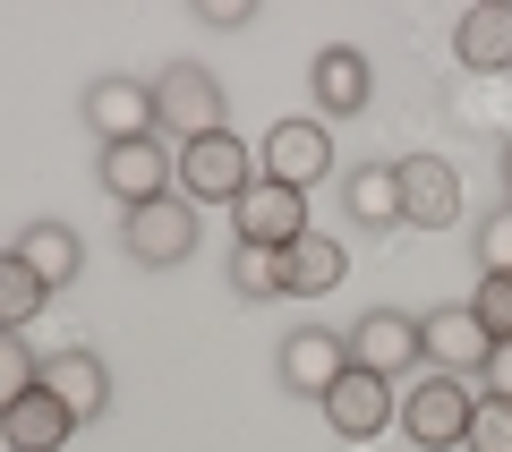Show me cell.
<instances>
[{"label":"cell","instance_id":"obj_3","mask_svg":"<svg viewBox=\"0 0 512 452\" xmlns=\"http://www.w3.org/2000/svg\"><path fill=\"white\" fill-rule=\"evenodd\" d=\"M248 188H256V163H248V145H239L231 128L180 145V197L188 205H239Z\"/></svg>","mask_w":512,"mask_h":452},{"label":"cell","instance_id":"obj_8","mask_svg":"<svg viewBox=\"0 0 512 452\" xmlns=\"http://www.w3.org/2000/svg\"><path fill=\"white\" fill-rule=\"evenodd\" d=\"M316 410H325V427L342 435V444H376L384 427H402V393H393L384 376H367V367H350Z\"/></svg>","mask_w":512,"mask_h":452},{"label":"cell","instance_id":"obj_13","mask_svg":"<svg viewBox=\"0 0 512 452\" xmlns=\"http://www.w3.org/2000/svg\"><path fill=\"white\" fill-rule=\"evenodd\" d=\"M402 222H419V231H453L461 222V171L444 163V154H402Z\"/></svg>","mask_w":512,"mask_h":452},{"label":"cell","instance_id":"obj_23","mask_svg":"<svg viewBox=\"0 0 512 452\" xmlns=\"http://www.w3.org/2000/svg\"><path fill=\"white\" fill-rule=\"evenodd\" d=\"M470 316L487 325V342H512V273H478V290H470Z\"/></svg>","mask_w":512,"mask_h":452},{"label":"cell","instance_id":"obj_21","mask_svg":"<svg viewBox=\"0 0 512 452\" xmlns=\"http://www.w3.org/2000/svg\"><path fill=\"white\" fill-rule=\"evenodd\" d=\"M43 308H52V290H43V273L26 265L18 248H9V256H0V333H26V325L43 316Z\"/></svg>","mask_w":512,"mask_h":452},{"label":"cell","instance_id":"obj_30","mask_svg":"<svg viewBox=\"0 0 512 452\" xmlns=\"http://www.w3.org/2000/svg\"><path fill=\"white\" fill-rule=\"evenodd\" d=\"M0 256H9V248H0Z\"/></svg>","mask_w":512,"mask_h":452},{"label":"cell","instance_id":"obj_2","mask_svg":"<svg viewBox=\"0 0 512 452\" xmlns=\"http://www.w3.org/2000/svg\"><path fill=\"white\" fill-rule=\"evenodd\" d=\"M222 111L231 103H222V77L205 69V60H171V69L154 77V137L171 128L180 145H197V137L222 128Z\"/></svg>","mask_w":512,"mask_h":452},{"label":"cell","instance_id":"obj_16","mask_svg":"<svg viewBox=\"0 0 512 452\" xmlns=\"http://www.w3.org/2000/svg\"><path fill=\"white\" fill-rule=\"evenodd\" d=\"M453 60H461V69H478V77H504L512 69V0H478V9H461Z\"/></svg>","mask_w":512,"mask_h":452},{"label":"cell","instance_id":"obj_1","mask_svg":"<svg viewBox=\"0 0 512 452\" xmlns=\"http://www.w3.org/2000/svg\"><path fill=\"white\" fill-rule=\"evenodd\" d=\"M470 410H478L470 376H436V367H419V376L402 384V435H410L419 452L470 444Z\"/></svg>","mask_w":512,"mask_h":452},{"label":"cell","instance_id":"obj_9","mask_svg":"<svg viewBox=\"0 0 512 452\" xmlns=\"http://www.w3.org/2000/svg\"><path fill=\"white\" fill-rule=\"evenodd\" d=\"M231 231H239V248H291V239H308V197L299 188H282V180H256L248 197L231 205Z\"/></svg>","mask_w":512,"mask_h":452},{"label":"cell","instance_id":"obj_4","mask_svg":"<svg viewBox=\"0 0 512 452\" xmlns=\"http://www.w3.org/2000/svg\"><path fill=\"white\" fill-rule=\"evenodd\" d=\"M94 180H103L128 214H137V205H163L171 188H180V154H171L163 137H128V145H103Z\"/></svg>","mask_w":512,"mask_h":452},{"label":"cell","instance_id":"obj_24","mask_svg":"<svg viewBox=\"0 0 512 452\" xmlns=\"http://www.w3.org/2000/svg\"><path fill=\"white\" fill-rule=\"evenodd\" d=\"M35 376H43V359H35V350L18 342V333H0V410L35 393Z\"/></svg>","mask_w":512,"mask_h":452},{"label":"cell","instance_id":"obj_25","mask_svg":"<svg viewBox=\"0 0 512 452\" xmlns=\"http://www.w3.org/2000/svg\"><path fill=\"white\" fill-rule=\"evenodd\" d=\"M461 452H512V401L478 393V410H470V444H461Z\"/></svg>","mask_w":512,"mask_h":452},{"label":"cell","instance_id":"obj_19","mask_svg":"<svg viewBox=\"0 0 512 452\" xmlns=\"http://www.w3.org/2000/svg\"><path fill=\"white\" fill-rule=\"evenodd\" d=\"M18 256H26V265L43 273V290H69L77 273H86V239H77L69 222H52V214H43V222H26V231H18Z\"/></svg>","mask_w":512,"mask_h":452},{"label":"cell","instance_id":"obj_22","mask_svg":"<svg viewBox=\"0 0 512 452\" xmlns=\"http://www.w3.org/2000/svg\"><path fill=\"white\" fill-rule=\"evenodd\" d=\"M231 290L239 299H282V256L274 248H239L231 239Z\"/></svg>","mask_w":512,"mask_h":452},{"label":"cell","instance_id":"obj_17","mask_svg":"<svg viewBox=\"0 0 512 452\" xmlns=\"http://www.w3.org/2000/svg\"><path fill=\"white\" fill-rule=\"evenodd\" d=\"M342 273H350V248L333 231H308L282 248V299H325V290H342Z\"/></svg>","mask_w":512,"mask_h":452},{"label":"cell","instance_id":"obj_10","mask_svg":"<svg viewBox=\"0 0 512 452\" xmlns=\"http://www.w3.org/2000/svg\"><path fill=\"white\" fill-rule=\"evenodd\" d=\"M77 111H86V128H94L103 145L154 137V77H94Z\"/></svg>","mask_w":512,"mask_h":452},{"label":"cell","instance_id":"obj_14","mask_svg":"<svg viewBox=\"0 0 512 452\" xmlns=\"http://www.w3.org/2000/svg\"><path fill=\"white\" fill-rule=\"evenodd\" d=\"M487 325H478L470 308H427L419 316V367H436V376H478L487 367Z\"/></svg>","mask_w":512,"mask_h":452},{"label":"cell","instance_id":"obj_7","mask_svg":"<svg viewBox=\"0 0 512 452\" xmlns=\"http://www.w3.org/2000/svg\"><path fill=\"white\" fill-rule=\"evenodd\" d=\"M274 376H282V393H299V401H325L333 384L350 376V333H333V325H299V333H282V350H274Z\"/></svg>","mask_w":512,"mask_h":452},{"label":"cell","instance_id":"obj_6","mask_svg":"<svg viewBox=\"0 0 512 452\" xmlns=\"http://www.w3.org/2000/svg\"><path fill=\"white\" fill-rule=\"evenodd\" d=\"M120 248H128V265H146V273L188 265V256H197V205H188V197L137 205V214L120 222Z\"/></svg>","mask_w":512,"mask_h":452},{"label":"cell","instance_id":"obj_26","mask_svg":"<svg viewBox=\"0 0 512 452\" xmlns=\"http://www.w3.org/2000/svg\"><path fill=\"white\" fill-rule=\"evenodd\" d=\"M478 273H512V205H495L487 222H478Z\"/></svg>","mask_w":512,"mask_h":452},{"label":"cell","instance_id":"obj_18","mask_svg":"<svg viewBox=\"0 0 512 452\" xmlns=\"http://www.w3.org/2000/svg\"><path fill=\"white\" fill-rule=\"evenodd\" d=\"M69 435H77V418L60 410L43 384H35L26 401H9V410H0V444H9V452H60Z\"/></svg>","mask_w":512,"mask_h":452},{"label":"cell","instance_id":"obj_11","mask_svg":"<svg viewBox=\"0 0 512 452\" xmlns=\"http://www.w3.org/2000/svg\"><path fill=\"white\" fill-rule=\"evenodd\" d=\"M308 94L325 120H350V111L376 103V60L359 52V43H325V52L308 60Z\"/></svg>","mask_w":512,"mask_h":452},{"label":"cell","instance_id":"obj_5","mask_svg":"<svg viewBox=\"0 0 512 452\" xmlns=\"http://www.w3.org/2000/svg\"><path fill=\"white\" fill-rule=\"evenodd\" d=\"M256 180H282L308 197L316 180H333V128L308 120V111H291V120L265 128V163H256Z\"/></svg>","mask_w":512,"mask_h":452},{"label":"cell","instance_id":"obj_15","mask_svg":"<svg viewBox=\"0 0 512 452\" xmlns=\"http://www.w3.org/2000/svg\"><path fill=\"white\" fill-rule=\"evenodd\" d=\"M35 384H43V393H52L60 410L77 418V427H86V418H111V367L94 359V350H52Z\"/></svg>","mask_w":512,"mask_h":452},{"label":"cell","instance_id":"obj_12","mask_svg":"<svg viewBox=\"0 0 512 452\" xmlns=\"http://www.w3.org/2000/svg\"><path fill=\"white\" fill-rule=\"evenodd\" d=\"M350 367H367V376H410L419 367V316L402 308H367L359 325H350Z\"/></svg>","mask_w":512,"mask_h":452},{"label":"cell","instance_id":"obj_27","mask_svg":"<svg viewBox=\"0 0 512 452\" xmlns=\"http://www.w3.org/2000/svg\"><path fill=\"white\" fill-rule=\"evenodd\" d=\"M478 384H487L495 401H512V342H495V350H487V367H478Z\"/></svg>","mask_w":512,"mask_h":452},{"label":"cell","instance_id":"obj_20","mask_svg":"<svg viewBox=\"0 0 512 452\" xmlns=\"http://www.w3.org/2000/svg\"><path fill=\"white\" fill-rule=\"evenodd\" d=\"M342 205H350V222H367V231H393V222H402V171L393 163L342 171Z\"/></svg>","mask_w":512,"mask_h":452},{"label":"cell","instance_id":"obj_28","mask_svg":"<svg viewBox=\"0 0 512 452\" xmlns=\"http://www.w3.org/2000/svg\"><path fill=\"white\" fill-rule=\"evenodd\" d=\"M197 18H205V26H248V0H205Z\"/></svg>","mask_w":512,"mask_h":452},{"label":"cell","instance_id":"obj_29","mask_svg":"<svg viewBox=\"0 0 512 452\" xmlns=\"http://www.w3.org/2000/svg\"><path fill=\"white\" fill-rule=\"evenodd\" d=\"M495 180H504V205H512V137H504V154H495Z\"/></svg>","mask_w":512,"mask_h":452}]
</instances>
